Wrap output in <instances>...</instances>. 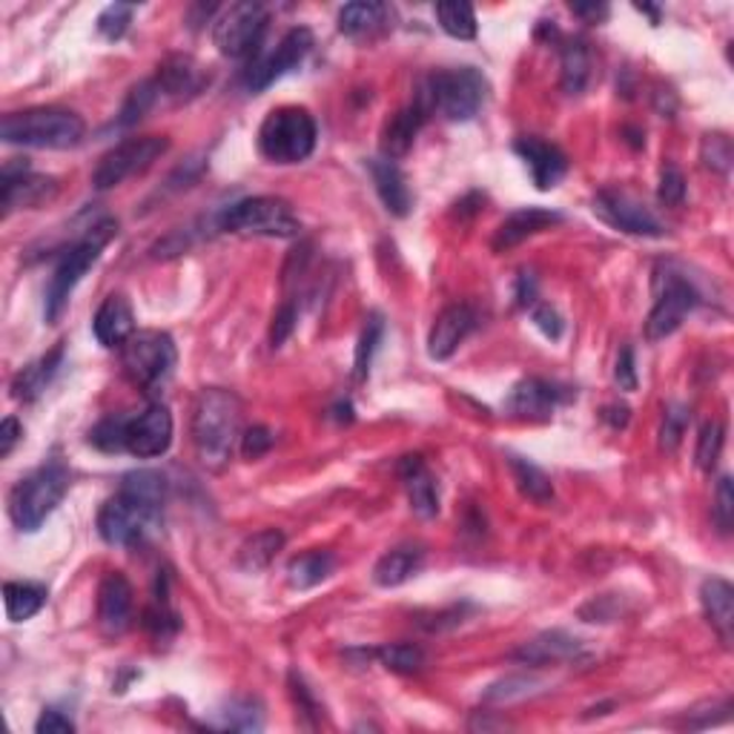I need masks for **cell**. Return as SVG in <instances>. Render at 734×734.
Returning <instances> with one entry per match:
<instances>
[{"label": "cell", "instance_id": "1", "mask_svg": "<svg viewBox=\"0 0 734 734\" xmlns=\"http://www.w3.org/2000/svg\"><path fill=\"white\" fill-rule=\"evenodd\" d=\"M241 436V402L235 393L210 388L192 408V445L201 465L221 471Z\"/></svg>", "mask_w": 734, "mask_h": 734}, {"label": "cell", "instance_id": "2", "mask_svg": "<svg viewBox=\"0 0 734 734\" xmlns=\"http://www.w3.org/2000/svg\"><path fill=\"white\" fill-rule=\"evenodd\" d=\"M115 235L118 221L103 219L98 221V224H92L90 230L83 233V239L61 255V261H58V268L52 270V279H49L47 284V299H43V316H47V322L56 324L58 319H61L72 290L81 284L83 275L90 273L92 264L101 259V250L107 248Z\"/></svg>", "mask_w": 734, "mask_h": 734}, {"label": "cell", "instance_id": "3", "mask_svg": "<svg viewBox=\"0 0 734 734\" xmlns=\"http://www.w3.org/2000/svg\"><path fill=\"white\" fill-rule=\"evenodd\" d=\"M83 118L58 107H38L27 112H9L0 124V138L7 144L34 147V150H69L81 144Z\"/></svg>", "mask_w": 734, "mask_h": 734}, {"label": "cell", "instance_id": "4", "mask_svg": "<svg viewBox=\"0 0 734 734\" xmlns=\"http://www.w3.org/2000/svg\"><path fill=\"white\" fill-rule=\"evenodd\" d=\"M259 150L273 164H299L316 150V121L302 107H279L261 124Z\"/></svg>", "mask_w": 734, "mask_h": 734}, {"label": "cell", "instance_id": "5", "mask_svg": "<svg viewBox=\"0 0 734 734\" xmlns=\"http://www.w3.org/2000/svg\"><path fill=\"white\" fill-rule=\"evenodd\" d=\"M485 92L487 81L482 78L480 69H442V72H433L428 78L422 92H419V101H425L431 112L440 110L451 121H467L485 103Z\"/></svg>", "mask_w": 734, "mask_h": 734}, {"label": "cell", "instance_id": "6", "mask_svg": "<svg viewBox=\"0 0 734 734\" xmlns=\"http://www.w3.org/2000/svg\"><path fill=\"white\" fill-rule=\"evenodd\" d=\"M69 491V467L63 462H47L32 476L14 487L12 494V520L27 534L38 531L61 505Z\"/></svg>", "mask_w": 734, "mask_h": 734}, {"label": "cell", "instance_id": "7", "mask_svg": "<svg viewBox=\"0 0 734 734\" xmlns=\"http://www.w3.org/2000/svg\"><path fill=\"white\" fill-rule=\"evenodd\" d=\"M221 230L235 235H268V239H295L302 221L295 219L293 207L273 195H255L221 213Z\"/></svg>", "mask_w": 734, "mask_h": 734}, {"label": "cell", "instance_id": "8", "mask_svg": "<svg viewBox=\"0 0 734 734\" xmlns=\"http://www.w3.org/2000/svg\"><path fill=\"white\" fill-rule=\"evenodd\" d=\"M175 342L161 330H141L124 344V373L141 391L152 393L164 388L175 371Z\"/></svg>", "mask_w": 734, "mask_h": 734}, {"label": "cell", "instance_id": "9", "mask_svg": "<svg viewBox=\"0 0 734 734\" xmlns=\"http://www.w3.org/2000/svg\"><path fill=\"white\" fill-rule=\"evenodd\" d=\"M161 514H164L161 509H152L147 502L118 491L112 500L103 502L101 514H98V534L103 543L132 549V545L144 543L147 536L159 529Z\"/></svg>", "mask_w": 734, "mask_h": 734}, {"label": "cell", "instance_id": "10", "mask_svg": "<svg viewBox=\"0 0 734 734\" xmlns=\"http://www.w3.org/2000/svg\"><path fill=\"white\" fill-rule=\"evenodd\" d=\"M270 12L255 0H241L227 7L213 23V43L224 58H248L259 52L261 38L268 32Z\"/></svg>", "mask_w": 734, "mask_h": 734}, {"label": "cell", "instance_id": "11", "mask_svg": "<svg viewBox=\"0 0 734 734\" xmlns=\"http://www.w3.org/2000/svg\"><path fill=\"white\" fill-rule=\"evenodd\" d=\"M170 147L164 135H141V138H127L124 144H118L101 159L95 167L92 184L95 190H112V187L124 184L130 175L150 170L155 161L161 159Z\"/></svg>", "mask_w": 734, "mask_h": 734}, {"label": "cell", "instance_id": "12", "mask_svg": "<svg viewBox=\"0 0 734 734\" xmlns=\"http://www.w3.org/2000/svg\"><path fill=\"white\" fill-rule=\"evenodd\" d=\"M310 47H313V34L310 29L295 27L284 34L282 41L275 43V49L270 52H261L248 69V87L253 92L268 90L270 83H275L282 76H288L290 69H295L299 63L308 58Z\"/></svg>", "mask_w": 734, "mask_h": 734}, {"label": "cell", "instance_id": "13", "mask_svg": "<svg viewBox=\"0 0 734 734\" xmlns=\"http://www.w3.org/2000/svg\"><path fill=\"white\" fill-rule=\"evenodd\" d=\"M594 215L603 219L609 227H614V230H623V233L645 235V239H660V235H666V227L660 224L657 215H654L643 201L629 195V192H620V190L597 192V199H594Z\"/></svg>", "mask_w": 734, "mask_h": 734}, {"label": "cell", "instance_id": "14", "mask_svg": "<svg viewBox=\"0 0 734 734\" xmlns=\"http://www.w3.org/2000/svg\"><path fill=\"white\" fill-rule=\"evenodd\" d=\"M697 302H701V295H697V290L686 279L668 275L666 288L660 290L654 310L648 313V322H645V339L660 342V339L672 336L674 330L683 324V319L697 308Z\"/></svg>", "mask_w": 734, "mask_h": 734}, {"label": "cell", "instance_id": "15", "mask_svg": "<svg viewBox=\"0 0 734 734\" xmlns=\"http://www.w3.org/2000/svg\"><path fill=\"white\" fill-rule=\"evenodd\" d=\"M172 413L164 405L152 402L147 411L130 413L127 419V451L138 460H155L170 451Z\"/></svg>", "mask_w": 734, "mask_h": 734}, {"label": "cell", "instance_id": "16", "mask_svg": "<svg viewBox=\"0 0 734 734\" xmlns=\"http://www.w3.org/2000/svg\"><path fill=\"white\" fill-rule=\"evenodd\" d=\"M58 192V181L49 175H34L27 161H9L0 175V199H3V215L18 207H38Z\"/></svg>", "mask_w": 734, "mask_h": 734}, {"label": "cell", "instance_id": "17", "mask_svg": "<svg viewBox=\"0 0 734 734\" xmlns=\"http://www.w3.org/2000/svg\"><path fill=\"white\" fill-rule=\"evenodd\" d=\"M514 150L531 170V179H534L536 190H554V187L565 179V172H569V159H565V152L556 144L543 141V138L536 135L520 138L514 144Z\"/></svg>", "mask_w": 734, "mask_h": 734}, {"label": "cell", "instance_id": "18", "mask_svg": "<svg viewBox=\"0 0 734 734\" xmlns=\"http://www.w3.org/2000/svg\"><path fill=\"white\" fill-rule=\"evenodd\" d=\"M476 328V313L467 304H451L436 316L431 328V336H428V353L436 362H445L456 353L462 342L467 339V333Z\"/></svg>", "mask_w": 734, "mask_h": 734}, {"label": "cell", "instance_id": "19", "mask_svg": "<svg viewBox=\"0 0 734 734\" xmlns=\"http://www.w3.org/2000/svg\"><path fill=\"white\" fill-rule=\"evenodd\" d=\"M132 617V585L121 571L103 576L98 591V623L107 634H121Z\"/></svg>", "mask_w": 734, "mask_h": 734}, {"label": "cell", "instance_id": "20", "mask_svg": "<svg viewBox=\"0 0 734 734\" xmlns=\"http://www.w3.org/2000/svg\"><path fill=\"white\" fill-rule=\"evenodd\" d=\"M399 476L408 487V500H411V509L416 511L422 520H431V516L440 514V487L436 480L428 471L425 460L422 456H405L399 462Z\"/></svg>", "mask_w": 734, "mask_h": 734}, {"label": "cell", "instance_id": "21", "mask_svg": "<svg viewBox=\"0 0 734 734\" xmlns=\"http://www.w3.org/2000/svg\"><path fill=\"white\" fill-rule=\"evenodd\" d=\"M92 333L103 348H124L135 336V316L124 295H110L92 319Z\"/></svg>", "mask_w": 734, "mask_h": 734}, {"label": "cell", "instance_id": "22", "mask_svg": "<svg viewBox=\"0 0 734 734\" xmlns=\"http://www.w3.org/2000/svg\"><path fill=\"white\" fill-rule=\"evenodd\" d=\"M563 215L554 213V210H543V207H525V210H516L509 219L502 221L500 230L494 235V250H511L516 244H522L531 235L551 230L554 224H560Z\"/></svg>", "mask_w": 734, "mask_h": 734}, {"label": "cell", "instance_id": "23", "mask_svg": "<svg viewBox=\"0 0 734 734\" xmlns=\"http://www.w3.org/2000/svg\"><path fill=\"white\" fill-rule=\"evenodd\" d=\"M569 391L543 382V379H525L511 391L509 411L516 413V416H551V411L569 402Z\"/></svg>", "mask_w": 734, "mask_h": 734}, {"label": "cell", "instance_id": "24", "mask_svg": "<svg viewBox=\"0 0 734 734\" xmlns=\"http://www.w3.org/2000/svg\"><path fill=\"white\" fill-rule=\"evenodd\" d=\"M428 103L425 101H413L411 107H405V110H399L396 115L384 124L382 130V152L384 159H402L408 150L413 147V141H416L419 130H422V124H425L428 118Z\"/></svg>", "mask_w": 734, "mask_h": 734}, {"label": "cell", "instance_id": "25", "mask_svg": "<svg viewBox=\"0 0 734 734\" xmlns=\"http://www.w3.org/2000/svg\"><path fill=\"white\" fill-rule=\"evenodd\" d=\"M368 170H371L373 184H376V192H379V199H382L384 210L393 215H399V219H405V215L411 213V204H413V195H411V187H408V181H405V172L399 170L396 161H391V159L368 161Z\"/></svg>", "mask_w": 734, "mask_h": 734}, {"label": "cell", "instance_id": "26", "mask_svg": "<svg viewBox=\"0 0 734 734\" xmlns=\"http://www.w3.org/2000/svg\"><path fill=\"white\" fill-rule=\"evenodd\" d=\"M580 640L565 632H545L534 637L531 643H522L511 657L525 666H549V663H563L580 654Z\"/></svg>", "mask_w": 734, "mask_h": 734}, {"label": "cell", "instance_id": "27", "mask_svg": "<svg viewBox=\"0 0 734 734\" xmlns=\"http://www.w3.org/2000/svg\"><path fill=\"white\" fill-rule=\"evenodd\" d=\"M701 603L706 611L708 623L717 634H721L723 643H732L734 634V589L721 580V576H712L701 585Z\"/></svg>", "mask_w": 734, "mask_h": 734}, {"label": "cell", "instance_id": "28", "mask_svg": "<svg viewBox=\"0 0 734 734\" xmlns=\"http://www.w3.org/2000/svg\"><path fill=\"white\" fill-rule=\"evenodd\" d=\"M422 563H425L422 549H411V545H405V549L388 551V554L373 565V583L382 585V589H396V585L408 583L411 576H416Z\"/></svg>", "mask_w": 734, "mask_h": 734}, {"label": "cell", "instance_id": "29", "mask_svg": "<svg viewBox=\"0 0 734 734\" xmlns=\"http://www.w3.org/2000/svg\"><path fill=\"white\" fill-rule=\"evenodd\" d=\"M63 362V344H58L56 351H49L47 356H41L38 362H32L29 368H23L12 382V396L21 399V402H32V399L41 396L47 391V384L56 379L58 368Z\"/></svg>", "mask_w": 734, "mask_h": 734}, {"label": "cell", "instance_id": "30", "mask_svg": "<svg viewBox=\"0 0 734 734\" xmlns=\"http://www.w3.org/2000/svg\"><path fill=\"white\" fill-rule=\"evenodd\" d=\"M159 90L170 98H187L195 95V92L204 87V76H201L199 63L192 58H170L159 67V76H155Z\"/></svg>", "mask_w": 734, "mask_h": 734}, {"label": "cell", "instance_id": "31", "mask_svg": "<svg viewBox=\"0 0 734 734\" xmlns=\"http://www.w3.org/2000/svg\"><path fill=\"white\" fill-rule=\"evenodd\" d=\"M336 569V556L330 551H308V554L295 556L288 565V576L293 589H313V585L324 583Z\"/></svg>", "mask_w": 734, "mask_h": 734}, {"label": "cell", "instance_id": "32", "mask_svg": "<svg viewBox=\"0 0 734 734\" xmlns=\"http://www.w3.org/2000/svg\"><path fill=\"white\" fill-rule=\"evenodd\" d=\"M47 603V589L38 583H7L3 585V605L12 623H27Z\"/></svg>", "mask_w": 734, "mask_h": 734}, {"label": "cell", "instance_id": "33", "mask_svg": "<svg viewBox=\"0 0 734 734\" xmlns=\"http://www.w3.org/2000/svg\"><path fill=\"white\" fill-rule=\"evenodd\" d=\"M384 14H388V9H384L382 3H373V0L348 3V7H342V12H339V32L348 34V38L371 34L373 29L382 27Z\"/></svg>", "mask_w": 734, "mask_h": 734}, {"label": "cell", "instance_id": "34", "mask_svg": "<svg viewBox=\"0 0 734 734\" xmlns=\"http://www.w3.org/2000/svg\"><path fill=\"white\" fill-rule=\"evenodd\" d=\"M282 549H284L282 531H275V529L259 531V534H253L248 543L241 545L239 565L244 571H253L255 574V571L268 569V565L275 560V554H279Z\"/></svg>", "mask_w": 734, "mask_h": 734}, {"label": "cell", "instance_id": "35", "mask_svg": "<svg viewBox=\"0 0 734 734\" xmlns=\"http://www.w3.org/2000/svg\"><path fill=\"white\" fill-rule=\"evenodd\" d=\"M219 728L230 732H259L264 726V708L253 697H235L219 712Z\"/></svg>", "mask_w": 734, "mask_h": 734}, {"label": "cell", "instance_id": "36", "mask_svg": "<svg viewBox=\"0 0 734 734\" xmlns=\"http://www.w3.org/2000/svg\"><path fill=\"white\" fill-rule=\"evenodd\" d=\"M436 18H440V27L456 41H474L476 38V14L471 3H460V0L436 3Z\"/></svg>", "mask_w": 734, "mask_h": 734}, {"label": "cell", "instance_id": "37", "mask_svg": "<svg viewBox=\"0 0 734 734\" xmlns=\"http://www.w3.org/2000/svg\"><path fill=\"white\" fill-rule=\"evenodd\" d=\"M591 78V56L583 41H569L563 47V90L580 95Z\"/></svg>", "mask_w": 734, "mask_h": 734}, {"label": "cell", "instance_id": "38", "mask_svg": "<svg viewBox=\"0 0 734 734\" xmlns=\"http://www.w3.org/2000/svg\"><path fill=\"white\" fill-rule=\"evenodd\" d=\"M511 471L520 485V491L534 502H551L554 500V485H551L549 474L540 471L534 462L522 460V456H511Z\"/></svg>", "mask_w": 734, "mask_h": 734}, {"label": "cell", "instance_id": "39", "mask_svg": "<svg viewBox=\"0 0 734 734\" xmlns=\"http://www.w3.org/2000/svg\"><path fill=\"white\" fill-rule=\"evenodd\" d=\"M127 419L130 413H112L90 431V442L103 453L127 451Z\"/></svg>", "mask_w": 734, "mask_h": 734}, {"label": "cell", "instance_id": "40", "mask_svg": "<svg viewBox=\"0 0 734 734\" xmlns=\"http://www.w3.org/2000/svg\"><path fill=\"white\" fill-rule=\"evenodd\" d=\"M159 95H161V90H159V83H155V78H150V81H141L138 87H132L130 95H127V101H124V107H121V118H118V124L121 127L138 124V121H141V118L152 110V103L159 101Z\"/></svg>", "mask_w": 734, "mask_h": 734}, {"label": "cell", "instance_id": "41", "mask_svg": "<svg viewBox=\"0 0 734 734\" xmlns=\"http://www.w3.org/2000/svg\"><path fill=\"white\" fill-rule=\"evenodd\" d=\"M376 657L382 660L384 668H391V672H399V674H413L425 666V652L413 643L382 645V648L376 652Z\"/></svg>", "mask_w": 734, "mask_h": 734}, {"label": "cell", "instance_id": "42", "mask_svg": "<svg viewBox=\"0 0 734 734\" xmlns=\"http://www.w3.org/2000/svg\"><path fill=\"white\" fill-rule=\"evenodd\" d=\"M723 442H726V428H723V422H706V425L701 428V436H697V451H694V462H697V467L701 471H712L714 465H717V460H721V451H723Z\"/></svg>", "mask_w": 734, "mask_h": 734}, {"label": "cell", "instance_id": "43", "mask_svg": "<svg viewBox=\"0 0 734 734\" xmlns=\"http://www.w3.org/2000/svg\"><path fill=\"white\" fill-rule=\"evenodd\" d=\"M382 333H384L382 316H379V313H371V316H368V322H364L362 336H359V348H356V379H364V376H368V373H371L373 353H376L379 342H382Z\"/></svg>", "mask_w": 734, "mask_h": 734}, {"label": "cell", "instance_id": "44", "mask_svg": "<svg viewBox=\"0 0 734 734\" xmlns=\"http://www.w3.org/2000/svg\"><path fill=\"white\" fill-rule=\"evenodd\" d=\"M688 422H692V411L686 405H668L666 416H663V428H660V448L668 453L677 451V445L688 431Z\"/></svg>", "mask_w": 734, "mask_h": 734}, {"label": "cell", "instance_id": "45", "mask_svg": "<svg viewBox=\"0 0 734 734\" xmlns=\"http://www.w3.org/2000/svg\"><path fill=\"white\" fill-rule=\"evenodd\" d=\"M132 14H135L132 3H110V7L98 14V32H101V38H107V41H121L127 29H130Z\"/></svg>", "mask_w": 734, "mask_h": 734}, {"label": "cell", "instance_id": "46", "mask_svg": "<svg viewBox=\"0 0 734 734\" xmlns=\"http://www.w3.org/2000/svg\"><path fill=\"white\" fill-rule=\"evenodd\" d=\"M540 686V680L534 677H505L494 686H487V692L482 694L487 703H511V701H522V697H529V694L536 692Z\"/></svg>", "mask_w": 734, "mask_h": 734}, {"label": "cell", "instance_id": "47", "mask_svg": "<svg viewBox=\"0 0 734 734\" xmlns=\"http://www.w3.org/2000/svg\"><path fill=\"white\" fill-rule=\"evenodd\" d=\"M732 141L726 135H706L703 138V164L708 170L728 172L732 167Z\"/></svg>", "mask_w": 734, "mask_h": 734}, {"label": "cell", "instance_id": "48", "mask_svg": "<svg viewBox=\"0 0 734 734\" xmlns=\"http://www.w3.org/2000/svg\"><path fill=\"white\" fill-rule=\"evenodd\" d=\"M657 195L666 207H677L683 204V199H686V179H683V172H680L674 164H666L663 167V172H660Z\"/></svg>", "mask_w": 734, "mask_h": 734}, {"label": "cell", "instance_id": "49", "mask_svg": "<svg viewBox=\"0 0 734 734\" xmlns=\"http://www.w3.org/2000/svg\"><path fill=\"white\" fill-rule=\"evenodd\" d=\"M714 522H717V529L723 534L732 531L734 522V491H732V480L723 476L721 485H717V500H714Z\"/></svg>", "mask_w": 734, "mask_h": 734}, {"label": "cell", "instance_id": "50", "mask_svg": "<svg viewBox=\"0 0 734 734\" xmlns=\"http://www.w3.org/2000/svg\"><path fill=\"white\" fill-rule=\"evenodd\" d=\"M270 448H273V431L264 425L250 428V431L241 436V453H244V460H259Z\"/></svg>", "mask_w": 734, "mask_h": 734}, {"label": "cell", "instance_id": "51", "mask_svg": "<svg viewBox=\"0 0 734 734\" xmlns=\"http://www.w3.org/2000/svg\"><path fill=\"white\" fill-rule=\"evenodd\" d=\"M295 319H299V313H295L293 304H282V308L275 310L273 328H270V342H273V348L288 342V336L295 330Z\"/></svg>", "mask_w": 734, "mask_h": 734}, {"label": "cell", "instance_id": "52", "mask_svg": "<svg viewBox=\"0 0 734 734\" xmlns=\"http://www.w3.org/2000/svg\"><path fill=\"white\" fill-rule=\"evenodd\" d=\"M614 379H617L620 391H637V368H634V351L623 348L617 356V368H614Z\"/></svg>", "mask_w": 734, "mask_h": 734}, {"label": "cell", "instance_id": "53", "mask_svg": "<svg viewBox=\"0 0 734 734\" xmlns=\"http://www.w3.org/2000/svg\"><path fill=\"white\" fill-rule=\"evenodd\" d=\"M531 316H534V324L540 330H543V333L549 339H560V336H563V319H560V313H556V310L551 308V304H536L534 313H531Z\"/></svg>", "mask_w": 734, "mask_h": 734}, {"label": "cell", "instance_id": "54", "mask_svg": "<svg viewBox=\"0 0 734 734\" xmlns=\"http://www.w3.org/2000/svg\"><path fill=\"white\" fill-rule=\"evenodd\" d=\"M38 734H72L76 732V723L69 721L67 714L58 712V708H47L41 714V721L34 723Z\"/></svg>", "mask_w": 734, "mask_h": 734}, {"label": "cell", "instance_id": "55", "mask_svg": "<svg viewBox=\"0 0 734 734\" xmlns=\"http://www.w3.org/2000/svg\"><path fill=\"white\" fill-rule=\"evenodd\" d=\"M21 436H23V428L18 419L7 416L3 422H0V456H3V460H7L9 453H12V448L18 445Z\"/></svg>", "mask_w": 734, "mask_h": 734}, {"label": "cell", "instance_id": "56", "mask_svg": "<svg viewBox=\"0 0 734 734\" xmlns=\"http://www.w3.org/2000/svg\"><path fill=\"white\" fill-rule=\"evenodd\" d=\"M571 12L580 14V18H589V21H603L605 14H609V7H603V3H589V7L576 3V7H571Z\"/></svg>", "mask_w": 734, "mask_h": 734}, {"label": "cell", "instance_id": "57", "mask_svg": "<svg viewBox=\"0 0 734 734\" xmlns=\"http://www.w3.org/2000/svg\"><path fill=\"white\" fill-rule=\"evenodd\" d=\"M603 419L611 428H625L629 425V408L625 405H609L603 411Z\"/></svg>", "mask_w": 734, "mask_h": 734}, {"label": "cell", "instance_id": "58", "mask_svg": "<svg viewBox=\"0 0 734 734\" xmlns=\"http://www.w3.org/2000/svg\"><path fill=\"white\" fill-rule=\"evenodd\" d=\"M637 9H640V12H645V14H652V21H654V23L660 21V12H657V9H652V7H637Z\"/></svg>", "mask_w": 734, "mask_h": 734}]
</instances>
